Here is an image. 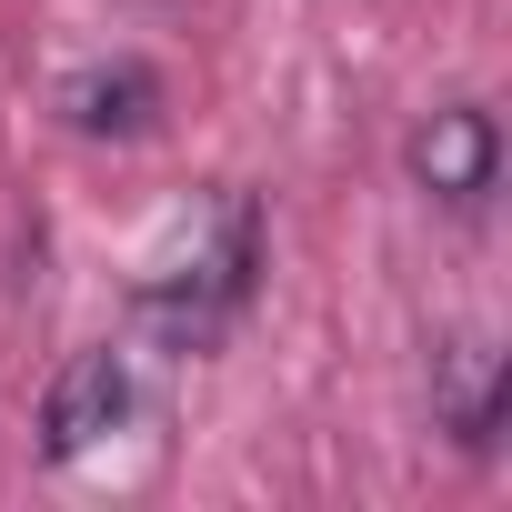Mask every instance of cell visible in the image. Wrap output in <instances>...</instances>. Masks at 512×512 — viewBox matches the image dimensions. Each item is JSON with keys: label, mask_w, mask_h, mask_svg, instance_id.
Returning a JSON list of instances; mask_svg holds the SVG:
<instances>
[{"label": "cell", "mask_w": 512, "mask_h": 512, "mask_svg": "<svg viewBox=\"0 0 512 512\" xmlns=\"http://www.w3.org/2000/svg\"><path fill=\"white\" fill-rule=\"evenodd\" d=\"M131 422V352L121 342H91L51 372V402H41V462H81L101 452L111 432Z\"/></svg>", "instance_id": "obj_3"}, {"label": "cell", "mask_w": 512, "mask_h": 512, "mask_svg": "<svg viewBox=\"0 0 512 512\" xmlns=\"http://www.w3.org/2000/svg\"><path fill=\"white\" fill-rule=\"evenodd\" d=\"M402 171H412V191H432V201H452V211H482L492 181H502V121H492L482 101H442V111L402 141Z\"/></svg>", "instance_id": "obj_2"}, {"label": "cell", "mask_w": 512, "mask_h": 512, "mask_svg": "<svg viewBox=\"0 0 512 512\" xmlns=\"http://www.w3.org/2000/svg\"><path fill=\"white\" fill-rule=\"evenodd\" d=\"M51 111L81 131V141H141L151 121H161V71L151 61H81L61 91H51Z\"/></svg>", "instance_id": "obj_4"}, {"label": "cell", "mask_w": 512, "mask_h": 512, "mask_svg": "<svg viewBox=\"0 0 512 512\" xmlns=\"http://www.w3.org/2000/svg\"><path fill=\"white\" fill-rule=\"evenodd\" d=\"M251 292H262V201L241 181L191 191L131 272V312L161 352H211L251 312Z\"/></svg>", "instance_id": "obj_1"}, {"label": "cell", "mask_w": 512, "mask_h": 512, "mask_svg": "<svg viewBox=\"0 0 512 512\" xmlns=\"http://www.w3.org/2000/svg\"><path fill=\"white\" fill-rule=\"evenodd\" d=\"M502 412H512V362L492 342H452L432 362V422L452 432V452H492L502 442Z\"/></svg>", "instance_id": "obj_5"}]
</instances>
